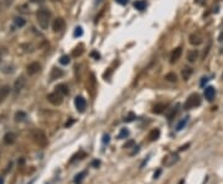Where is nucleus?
Returning <instances> with one entry per match:
<instances>
[{"mask_svg": "<svg viewBox=\"0 0 223 184\" xmlns=\"http://www.w3.org/2000/svg\"><path fill=\"white\" fill-rule=\"evenodd\" d=\"M36 19H37V23L40 25V27L46 30L49 27V23L51 20V13L47 9H40L36 13Z\"/></svg>", "mask_w": 223, "mask_h": 184, "instance_id": "obj_1", "label": "nucleus"}, {"mask_svg": "<svg viewBox=\"0 0 223 184\" xmlns=\"http://www.w3.org/2000/svg\"><path fill=\"white\" fill-rule=\"evenodd\" d=\"M201 105V98L198 94H191V95L186 99V102L184 104V108L186 110H191L196 108V106H200Z\"/></svg>", "mask_w": 223, "mask_h": 184, "instance_id": "obj_2", "label": "nucleus"}, {"mask_svg": "<svg viewBox=\"0 0 223 184\" xmlns=\"http://www.w3.org/2000/svg\"><path fill=\"white\" fill-rule=\"evenodd\" d=\"M32 139L37 144V146L40 147H46L47 144H49V141H47V136L45 135L44 131H41V130H35V131L32 132Z\"/></svg>", "mask_w": 223, "mask_h": 184, "instance_id": "obj_3", "label": "nucleus"}, {"mask_svg": "<svg viewBox=\"0 0 223 184\" xmlns=\"http://www.w3.org/2000/svg\"><path fill=\"white\" fill-rule=\"evenodd\" d=\"M47 100H49L52 105H60L63 100V95L55 90L53 93H50L49 95H47Z\"/></svg>", "mask_w": 223, "mask_h": 184, "instance_id": "obj_4", "label": "nucleus"}, {"mask_svg": "<svg viewBox=\"0 0 223 184\" xmlns=\"http://www.w3.org/2000/svg\"><path fill=\"white\" fill-rule=\"evenodd\" d=\"M75 106H76V109L80 111V112H83L84 110H86L87 108V102H86V99H84L83 97L81 95H78L75 98Z\"/></svg>", "mask_w": 223, "mask_h": 184, "instance_id": "obj_5", "label": "nucleus"}, {"mask_svg": "<svg viewBox=\"0 0 223 184\" xmlns=\"http://www.w3.org/2000/svg\"><path fill=\"white\" fill-rule=\"evenodd\" d=\"M65 26H66V23L62 17H58V19L53 20V22H52V30L55 32H61L62 30H65Z\"/></svg>", "mask_w": 223, "mask_h": 184, "instance_id": "obj_6", "label": "nucleus"}, {"mask_svg": "<svg viewBox=\"0 0 223 184\" xmlns=\"http://www.w3.org/2000/svg\"><path fill=\"white\" fill-rule=\"evenodd\" d=\"M182 56V47H177V48H175L172 52H171V56H170V62L174 64L176 63L180 58Z\"/></svg>", "mask_w": 223, "mask_h": 184, "instance_id": "obj_7", "label": "nucleus"}, {"mask_svg": "<svg viewBox=\"0 0 223 184\" xmlns=\"http://www.w3.org/2000/svg\"><path fill=\"white\" fill-rule=\"evenodd\" d=\"M27 74L30 75H34L36 73H39L40 72V69H41V64L39 62H32V63H30L29 66H27Z\"/></svg>", "mask_w": 223, "mask_h": 184, "instance_id": "obj_8", "label": "nucleus"}, {"mask_svg": "<svg viewBox=\"0 0 223 184\" xmlns=\"http://www.w3.org/2000/svg\"><path fill=\"white\" fill-rule=\"evenodd\" d=\"M189 40H190V43L194 45V46H198V45H201L203 42V38H202V36H201L200 33H192V35H190Z\"/></svg>", "mask_w": 223, "mask_h": 184, "instance_id": "obj_9", "label": "nucleus"}, {"mask_svg": "<svg viewBox=\"0 0 223 184\" xmlns=\"http://www.w3.org/2000/svg\"><path fill=\"white\" fill-rule=\"evenodd\" d=\"M214 95H216V90L213 87H207L204 89V98H206L208 102H212L214 99Z\"/></svg>", "mask_w": 223, "mask_h": 184, "instance_id": "obj_10", "label": "nucleus"}, {"mask_svg": "<svg viewBox=\"0 0 223 184\" xmlns=\"http://www.w3.org/2000/svg\"><path fill=\"white\" fill-rule=\"evenodd\" d=\"M9 94H10V87L9 85H3L0 88V103H3L4 100L8 98Z\"/></svg>", "mask_w": 223, "mask_h": 184, "instance_id": "obj_11", "label": "nucleus"}, {"mask_svg": "<svg viewBox=\"0 0 223 184\" xmlns=\"http://www.w3.org/2000/svg\"><path fill=\"white\" fill-rule=\"evenodd\" d=\"M179 161V156L176 155V153H171L170 155V157H167L165 161H164V163L166 164V166H172V164H175Z\"/></svg>", "mask_w": 223, "mask_h": 184, "instance_id": "obj_12", "label": "nucleus"}, {"mask_svg": "<svg viewBox=\"0 0 223 184\" xmlns=\"http://www.w3.org/2000/svg\"><path fill=\"white\" fill-rule=\"evenodd\" d=\"M197 58H198V51L197 50H192L187 53V61L190 63H195L197 61Z\"/></svg>", "mask_w": 223, "mask_h": 184, "instance_id": "obj_13", "label": "nucleus"}, {"mask_svg": "<svg viewBox=\"0 0 223 184\" xmlns=\"http://www.w3.org/2000/svg\"><path fill=\"white\" fill-rule=\"evenodd\" d=\"M15 139H16V136H15L14 132H8L6 135L4 136V142L6 145H13L15 142Z\"/></svg>", "mask_w": 223, "mask_h": 184, "instance_id": "obj_14", "label": "nucleus"}, {"mask_svg": "<svg viewBox=\"0 0 223 184\" xmlns=\"http://www.w3.org/2000/svg\"><path fill=\"white\" fill-rule=\"evenodd\" d=\"M24 85H25V78H24V77H20V78L15 82L14 88H15V90H16V92H20L21 89L24 88Z\"/></svg>", "mask_w": 223, "mask_h": 184, "instance_id": "obj_15", "label": "nucleus"}, {"mask_svg": "<svg viewBox=\"0 0 223 184\" xmlns=\"http://www.w3.org/2000/svg\"><path fill=\"white\" fill-rule=\"evenodd\" d=\"M159 137H160V130L159 129H154V130L150 131V134H149V140L150 141H156Z\"/></svg>", "mask_w": 223, "mask_h": 184, "instance_id": "obj_16", "label": "nucleus"}, {"mask_svg": "<svg viewBox=\"0 0 223 184\" xmlns=\"http://www.w3.org/2000/svg\"><path fill=\"white\" fill-rule=\"evenodd\" d=\"M192 68L191 67H185L184 69H182V78L185 79V80H189L190 79V77L192 75Z\"/></svg>", "mask_w": 223, "mask_h": 184, "instance_id": "obj_17", "label": "nucleus"}, {"mask_svg": "<svg viewBox=\"0 0 223 184\" xmlns=\"http://www.w3.org/2000/svg\"><path fill=\"white\" fill-rule=\"evenodd\" d=\"M56 92H58L60 94H62V95H67L68 94V87L66 84H58L56 87Z\"/></svg>", "mask_w": 223, "mask_h": 184, "instance_id": "obj_18", "label": "nucleus"}, {"mask_svg": "<svg viewBox=\"0 0 223 184\" xmlns=\"http://www.w3.org/2000/svg\"><path fill=\"white\" fill-rule=\"evenodd\" d=\"M134 8L136 10H139V11H143V10H145V8H146V3L144 1V0H136V1L134 3Z\"/></svg>", "mask_w": 223, "mask_h": 184, "instance_id": "obj_19", "label": "nucleus"}, {"mask_svg": "<svg viewBox=\"0 0 223 184\" xmlns=\"http://www.w3.org/2000/svg\"><path fill=\"white\" fill-rule=\"evenodd\" d=\"M62 75H63V72H62L61 69L53 68V69H52V72H51V80L57 79V78H60V77H62Z\"/></svg>", "mask_w": 223, "mask_h": 184, "instance_id": "obj_20", "label": "nucleus"}, {"mask_svg": "<svg viewBox=\"0 0 223 184\" xmlns=\"http://www.w3.org/2000/svg\"><path fill=\"white\" fill-rule=\"evenodd\" d=\"M165 109H166V105L165 104H158V105L154 106L153 112H155V114H162V112L165 111Z\"/></svg>", "mask_w": 223, "mask_h": 184, "instance_id": "obj_21", "label": "nucleus"}, {"mask_svg": "<svg viewBox=\"0 0 223 184\" xmlns=\"http://www.w3.org/2000/svg\"><path fill=\"white\" fill-rule=\"evenodd\" d=\"M189 122V116H186V117H184L181 121H179V124H177V126H176V131H181V130L186 126V124Z\"/></svg>", "mask_w": 223, "mask_h": 184, "instance_id": "obj_22", "label": "nucleus"}, {"mask_svg": "<svg viewBox=\"0 0 223 184\" xmlns=\"http://www.w3.org/2000/svg\"><path fill=\"white\" fill-rule=\"evenodd\" d=\"M84 177H86V172H81V173H78V174L75 177V183H76V184H81L82 180L84 179Z\"/></svg>", "mask_w": 223, "mask_h": 184, "instance_id": "obj_23", "label": "nucleus"}, {"mask_svg": "<svg viewBox=\"0 0 223 184\" xmlns=\"http://www.w3.org/2000/svg\"><path fill=\"white\" fill-rule=\"evenodd\" d=\"M15 25L17 27H22V26H25V23H26V20L24 19V17H15Z\"/></svg>", "mask_w": 223, "mask_h": 184, "instance_id": "obj_24", "label": "nucleus"}, {"mask_svg": "<svg viewBox=\"0 0 223 184\" xmlns=\"http://www.w3.org/2000/svg\"><path fill=\"white\" fill-rule=\"evenodd\" d=\"M25 119H26V114H25V112L19 111V112H16V114H15V120L16 121H24Z\"/></svg>", "mask_w": 223, "mask_h": 184, "instance_id": "obj_25", "label": "nucleus"}, {"mask_svg": "<svg viewBox=\"0 0 223 184\" xmlns=\"http://www.w3.org/2000/svg\"><path fill=\"white\" fill-rule=\"evenodd\" d=\"M129 136V131L126 129H122L120 130V132H119V135H118V139L119 140H122V139H126Z\"/></svg>", "mask_w": 223, "mask_h": 184, "instance_id": "obj_26", "label": "nucleus"}, {"mask_svg": "<svg viewBox=\"0 0 223 184\" xmlns=\"http://www.w3.org/2000/svg\"><path fill=\"white\" fill-rule=\"evenodd\" d=\"M165 79L167 82H176L177 80V75L175 73H169V74L165 75Z\"/></svg>", "mask_w": 223, "mask_h": 184, "instance_id": "obj_27", "label": "nucleus"}, {"mask_svg": "<svg viewBox=\"0 0 223 184\" xmlns=\"http://www.w3.org/2000/svg\"><path fill=\"white\" fill-rule=\"evenodd\" d=\"M71 62V58H70V56H62L61 58H60V63L61 64H63V66H66V64H68Z\"/></svg>", "mask_w": 223, "mask_h": 184, "instance_id": "obj_28", "label": "nucleus"}, {"mask_svg": "<svg viewBox=\"0 0 223 184\" xmlns=\"http://www.w3.org/2000/svg\"><path fill=\"white\" fill-rule=\"evenodd\" d=\"M82 33H83V31H82V27H76V31H75V36H77V37H80V36H82Z\"/></svg>", "mask_w": 223, "mask_h": 184, "instance_id": "obj_29", "label": "nucleus"}, {"mask_svg": "<svg viewBox=\"0 0 223 184\" xmlns=\"http://www.w3.org/2000/svg\"><path fill=\"white\" fill-rule=\"evenodd\" d=\"M134 119H135V115L133 114V112H130V114H129V116L125 119V121H126V122H131L133 120H134Z\"/></svg>", "mask_w": 223, "mask_h": 184, "instance_id": "obj_30", "label": "nucleus"}, {"mask_svg": "<svg viewBox=\"0 0 223 184\" xmlns=\"http://www.w3.org/2000/svg\"><path fill=\"white\" fill-rule=\"evenodd\" d=\"M133 148H134V151H133V152H130V156H134L135 153H138V152H139V146H134Z\"/></svg>", "mask_w": 223, "mask_h": 184, "instance_id": "obj_31", "label": "nucleus"}, {"mask_svg": "<svg viewBox=\"0 0 223 184\" xmlns=\"http://www.w3.org/2000/svg\"><path fill=\"white\" fill-rule=\"evenodd\" d=\"M103 144H109V136L103 135Z\"/></svg>", "mask_w": 223, "mask_h": 184, "instance_id": "obj_32", "label": "nucleus"}, {"mask_svg": "<svg viewBox=\"0 0 223 184\" xmlns=\"http://www.w3.org/2000/svg\"><path fill=\"white\" fill-rule=\"evenodd\" d=\"M131 146H134V141H129L128 144H125V145H124V148H129V147H131Z\"/></svg>", "mask_w": 223, "mask_h": 184, "instance_id": "obj_33", "label": "nucleus"}, {"mask_svg": "<svg viewBox=\"0 0 223 184\" xmlns=\"http://www.w3.org/2000/svg\"><path fill=\"white\" fill-rule=\"evenodd\" d=\"M115 1H117L118 4H120V5H125V4H128L129 0H115Z\"/></svg>", "mask_w": 223, "mask_h": 184, "instance_id": "obj_34", "label": "nucleus"}, {"mask_svg": "<svg viewBox=\"0 0 223 184\" xmlns=\"http://www.w3.org/2000/svg\"><path fill=\"white\" fill-rule=\"evenodd\" d=\"M196 3L200 4V5H203L204 3H206V0H196Z\"/></svg>", "mask_w": 223, "mask_h": 184, "instance_id": "obj_35", "label": "nucleus"}, {"mask_svg": "<svg viewBox=\"0 0 223 184\" xmlns=\"http://www.w3.org/2000/svg\"><path fill=\"white\" fill-rule=\"evenodd\" d=\"M99 164H100V162H99V161H94V162H93V166H94V167H98Z\"/></svg>", "mask_w": 223, "mask_h": 184, "instance_id": "obj_36", "label": "nucleus"}, {"mask_svg": "<svg viewBox=\"0 0 223 184\" xmlns=\"http://www.w3.org/2000/svg\"><path fill=\"white\" fill-rule=\"evenodd\" d=\"M92 56H93V57H95V58H99V55H98L97 52H92Z\"/></svg>", "mask_w": 223, "mask_h": 184, "instance_id": "obj_37", "label": "nucleus"}, {"mask_svg": "<svg viewBox=\"0 0 223 184\" xmlns=\"http://www.w3.org/2000/svg\"><path fill=\"white\" fill-rule=\"evenodd\" d=\"M31 1H32V3H42L44 0H31Z\"/></svg>", "mask_w": 223, "mask_h": 184, "instance_id": "obj_38", "label": "nucleus"}, {"mask_svg": "<svg viewBox=\"0 0 223 184\" xmlns=\"http://www.w3.org/2000/svg\"><path fill=\"white\" fill-rule=\"evenodd\" d=\"M0 184H4V180H3V178L0 177Z\"/></svg>", "mask_w": 223, "mask_h": 184, "instance_id": "obj_39", "label": "nucleus"}, {"mask_svg": "<svg viewBox=\"0 0 223 184\" xmlns=\"http://www.w3.org/2000/svg\"><path fill=\"white\" fill-rule=\"evenodd\" d=\"M51 1H61V0H51Z\"/></svg>", "mask_w": 223, "mask_h": 184, "instance_id": "obj_40", "label": "nucleus"}]
</instances>
